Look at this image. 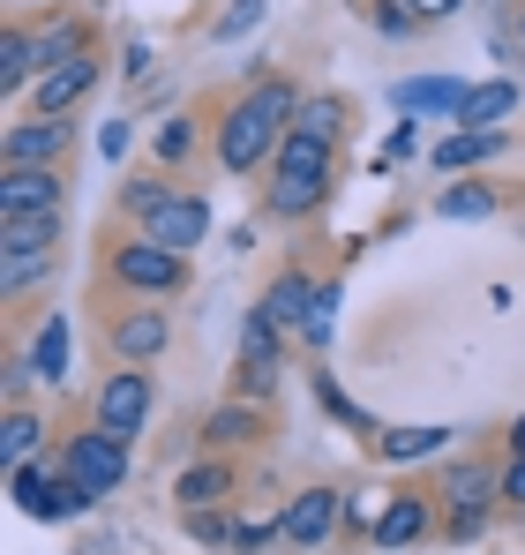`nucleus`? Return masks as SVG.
<instances>
[{
  "mask_svg": "<svg viewBox=\"0 0 525 555\" xmlns=\"http://www.w3.org/2000/svg\"><path fill=\"white\" fill-rule=\"evenodd\" d=\"M166 346H174V323H166L158 308H136V315L113 323V353H120V361H158Z\"/></svg>",
  "mask_w": 525,
  "mask_h": 555,
  "instance_id": "9",
  "label": "nucleus"
},
{
  "mask_svg": "<svg viewBox=\"0 0 525 555\" xmlns=\"http://www.w3.org/2000/svg\"><path fill=\"white\" fill-rule=\"evenodd\" d=\"M503 495V473H488V465H450L443 473V503L450 511H488Z\"/></svg>",
  "mask_w": 525,
  "mask_h": 555,
  "instance_id": "14",
  "label": "nucleus"
},
{
  "mask_svg": "<svg viewBox=\"0 0 525 555\" xmlns=\"http://www.w3.org/2000/svg\"><path fill=\"white\" fill-rule=\"evenodd\" d=\"M38 83V46H30V30H8L0 38V91H30Z\"/></svg>",
  "mask_w": 525,
  "mask_h": 555,
  "instance_id": "22",
  "label": "nucleus"
},
{
  "mask_svg": "<svg viewBox=\"0 0 525 555\" xmlns=\"http://www.w3.org/2000/svg\"><path fill=\"white\" fill-rule=\"evenodd\" d=\"M390 105L406 113V120H428V113H450L458 120V105H465V83H450V76H406Z\"/></svg>",
  "mask_w": 525,
  "mask_h": 555,
  "instance_id": "11",
  "label": "nucleus"
},
{
  "mask_svg": "<svg viewBox=\"0 0 525 555\" xmlns=\"http://www.w3.org/2000/svg\"><path fill=\"white\" fill-rule=\"evenodd\" d=\"M443 443H450V436H443V428H383V443H375V451H383V459H436Z\"/></svg>",
  "mask_w": 525,
  "mask_h": 555,
  "instance_id": "26",
  "label": "nucleus"
},
{
  "mask_svg": "<svg viewBox=\"0 0 525 555\" xmlns=\"http://www.w3.org/2000/svg\"><path fill=\"white\" fill-rule=\"evenodd\" d=\"M174 495L188 503V511H210L218 495H233V473H226V465H188V473L174 480Z\"/></svg>",
  "mask_w": 525,
  "mask_h": 555,
  "instance_id": "23",
  "label": "nucleus"
},
{
  "mask_svg": "<svg viewBox=\"0 0 525 555\" xmlns=\"http://www.w3.org/2000/svg\"><path fill=\"white\" fill-rule=\"evenodd\" d=\"M278 173H331V143L285 128V143H278Z\"/></svg>",
  "mask_w": 525,
  "mask_h": 555,
  "instance_id": "24",
  "label": "nucleus"
},
{
  "mask_svg": "<svg viewBox=\"0 0 525 555\" xmlns=\"http://www.w3.org/2000/svg\"><path fill=\"white\" fill-rule=\"evenodd\" d=\"M8 488H15V503L30 511V518H46V526H61V518H76L90 495L68 480V465H23V473H8Z\"/></svg>",
  "mask_w": 525,
  "mask_h": 555,
  "instance_id": "4",
  "label": "nucleus"
},
{
  "mask_svg": "<svg viewBox=\"0 0 525 555\" xmlns=\"http://www.w3.org/2000/svg\"><path fill=\"white\" fill-rule=\"evenodd\" d=\"M518 30H525V23H518Z\"/></svg>",
  "mask_w": 525,
  "mask_h": 555,
  "instance_id": "44",
  "label": "nucleus"
},
{
  "mask_svg": "<svg viewBox=\"0 0 525 555\" xmlns=\"http://www.w3.org/2000/svg\"><path fill=\"white\" fill-rule=\"evenodd\" d=\"M511 451H525V421H511Z\"/></svg>",
  "mask_w": 525,
  "mask_h": 555,
  "instance_id": "43",
  "label": "nucleus"
},
{
  "mask_svg": "<svg viewBox=\"0 0 525 555\" xmlns=\"http://www.w3.org/2000/svg\"><path fill=\"white\" fill-rule=\"evenodd\" d=\"M293 128H300V135H323V143H338V135H346V105H338V98H308V105L293 113Z\"/></svg>",
  "mask_w": 525,
  "mask_h": 555,
  "instance_id": "27",
  "label": "nucleus"
},
{
  "mask_svg": "<svg viewBox=\"0 0 525 555\" xmlns=\"http://www.w3.org/2000/svg\"><path fill=\"white\" fill-rule=\"evenodd\" d=\"M98 151L120 158V151H128V120H105V128H98Z\"/></svg>",
  "mask_w": 525,
  "mask_h": 555,
  "instance_id": "40",
  "label": "nucleus"
},
{
  "mask_svg": "<svg viewBox=\"0 0 525 555\" xmlns=\"http://www.w3.org/2000/svg\"><path fill=\"white\" fill-rule=\"evenodd\" d=\"M241 436H256V413H248V405H226V413L210 421V443H241Z\"/></svg>",
  "mask_w": 525,
  "mask_h": 555,
  "instance_id": "32",
  "label": "nucleus"
},
{
  "mask_svg": "<svg viewBox=\"0 0 525 555\" xmlns=\"http://www.w3.org/2000/svg\"><path fill=\"white\" fill-rule=\"evenodd\" d=\"M188 526H195V541H203V548H233V526H218L210 511H188Z\"/></svg>",
  "mask_w": 525,
  "mask_h": 555,
  "instance_id": "36",
  "label": "nucleus"
},
{
  "mask_svg": "<svg viewBox=\"0 0 525 555\" xmlns=\"http://www.w3.org/2000/svg\"><path fill=\"white\" fill-rule=\"evenodd\" d=\"M46 271H53V248H30V256H0V285H8V293L38 285Z\"/></svg>",
  "mask_w": 525,
  "mask_h": 555,
  "instance_id": "29",
  "label": "nucleus"
},
{
  "mask_svg": "<svg viewBox=\"0 0 525 555\" xmlns=\"http://www.w3.org/2000/svg\"><path fill=\"white\" fill-rule=\"evenodd\" d=\"M61 151H68V120H46V113L0 135V158H8V166H46V173H53Z\"/></svg>",
  "mask_w": 525,
  "mask_h": 555,
  "instance_id": "8",
  "label": "nucleus"
},
{
  "mask_svg": "<svg viewBox=\"0 0 525 555\" xmlns=\"http://www.w3.org/2000/svg\"><path fill=\"white\" fill-rule=\"evenodd\" d=\"M496 151H503L496 128H458L450 143H436V166L443 173H465V166H481V158H496Z\"/></svg>",
  "mask_w": 525,
  "mask_h": 555,
  "instance_id": "21",
  "label": "nucleus"
},
{
  "mask_svg": "<svg viewBox=\"0 0 525 555\" xmlns=\"http://www.w3.org/2000/svg\"><path fill=\"white\" fill-rule=\"evenodd\" d=\"M413 143H421V135H413V120H398V128H390V143H383V158H413Z\"/></svg>",
  "mask_w": 525,
  "mask_h": 555,
  "instance_id": "41",
  "label": "nucleus"
},
{
  "mask_svg": "<svg viewBox=\"0 0 525 555\" xmlns=\"http://www.w3.org/2000/svg\"><path fill=\"white\" fill-rule=\"evenodd\" d=\"M38 443H46L38 413H23V405H15V413L0 421V473H23V465L38 459Z\"/></svg>",
  "mask_w": 525,
  "mask_h": 555,
  "instance_id": "17",
  "label": "nucleus"
},
{
  "mask_svg": "<svg viewBox=\"0 0 525 555\" xmlns=\"http://www.w3.org/2000/svg\"><path fill=\"white\" fill-rule=\"evenodd\" d=\"M23 210H61V181L46 166H8L0 181V218H23Z\"/></svg>",
  "mask_w": 525,
  "mask_h": 555,
  "instance_id": "12",
  "label": "nucleus"
},
{
  "mask_svg": "<svg viewBox=\"0 0 525 555\" xmlns=\"http://www.w3.org/2000/svg\"><path fill=\"white\" fill-rule=\"evenodd\" d=\"M90 83H98V53H76V61H61V68H46L38 83H30V105L46 113V120H61L68 105H84Z\"/></svg>",
  "mask_w": 525,
  "mask_h": 555,
  "instance_id": "7",
  "label": "nucleus"
},
{
  "mask_svg": "<svg viewBox=\"0 0 525 555\" xmlns=\"http://www.w3.org/2000/svg\"><path fill=\"white\" fill-rule=\"evenodd\" d=\"M151 241H166V248H195V241H210V203L203 195H174L158 218H151Z\"/></svg>",
  "mask_w": 525,
  "mask_h": 555,
  "instance_id": "10",
  "label": "nucleus"
},
{
  "mask_svg": "<svg viewBox=\"0 0 525 555\" xmlns=\"http://www.w3.org/2000/svg\"><path fill=\"white\" fill-rule=\"evenodd\" d=\"M188 151H195V128H188V120H166V128H158V158H166V166H180Z\"/></svg>",
  "mask_w": 525,
  "mask_h": 555,
  "instance_id": "33",
  "label": "nucleus"
},
{
  "mask_svg": "<svg viewBox=\"0 0 525 555\" xmlns=\"http://www.w3.org/2000/svg\"><path fill=\"white\" fill-rule=\"evenodd\" d=\"M316 398H323V405H331V413H338V421H346V428H368V413H360V405H346V390H338V383H331V375H323V383H316Z\"/></svg>",
  "mask_w": 525,
  "mask_h": 555,
  "instance_id": "35",
  "label": "nucleus"
},
{
  "mask_svg": "<svg viewBox=\"0 0 525 555\" xmlns=\"http://www.w3.org/2000/svg\"><path fill=\"white\" fill-rule=\"evenodd\" d=\"M270 541H285V533H278V526H233V548H241V555L270 548Z\"/></svg>",
  "mask_w": 525,
  "mask_h": 555,
  "instance_id": "37",
  "label": "nucleus"
},
{
  "mask_svg": "<svg viewBox=\"0 0 525 555\" xmlns=\"http://www.w3.org/2000/svg\"><path fill=\"white\" fill-rule=\"evenodd\" d=\"M413 23H443V15H458V0H398Z\"/></svg>",
  "mask_w": 525,
  "mask_h": 555,
  "instance_id": "39",
  "label": "nucleus"
},
{
  "mask_svg": "<svg viewBox=\"0 0 525 555\" xmlns=\"http://www.w3.org/2000/svg\"><path fill=\"white\" fill-rule=\"evenodd\" d=\"M428 518H436V511H428L421 495H398V503L375 518V548H413V541H428Z\"/></svg>",
  "mask_w": 525,
  "mask_h": 555,
  "instance_id": "15",
  "label": "nucleus"
},
{
  "mask_svg": "<svg viewBox=\"0 0 525 555\" xmlns=\"http://www.w3.org/2000/svg\"><path fill=\"white\" fill-rule=\"evenodd\" d=\"M293 113H300L293 83L262 76L256 91H248L233 113H226V120H218V158H226V173H256L262 158H278V143H285Z\"/></svg>",
  "mask_w": 525,
  "mask_h": 555,
  "instance_id": "1",
  "label": "nucleus"
},
{
  "mask_svg": "<svg viewBox=\"0 0 525 555\" xmlns=\"http://www.w3.org/2000/svg\"><path fill=\"white\" fill-rule=\"evenodd\" d=\"M23 369L38 375V383H68V323L61 315H46V331L30 338V361Z\"/></svg>",
  "mask_w": 525,
  "mask_h": 555,
  "instance_id": "18",
  "label": "nucleus"
},
{
  "mask_svg": "<svg viewBox=\"0 0 525 555\" xmlns=\"http://www.w3.org/2000/svg\"><path fill=\"white\" fill-rule=\"evenodd\" d=\"M61 241V210H23V218H0V256H30V248H53Z\"/></svg>",
  "mask_w": 525,
  "mask_h": 555,
  "instance_id": "16",
  "label": "nucleus"
},
{
  "mask_svg": "<svg viewBox=\"0 0 525 555\" xmlns=\"http://www.w3.org/2000/svg\"><path fill=\"white\" fill-rule=\"evenodd\" d=\"M143 421H151V375L143 369L105 375V390H98V428L128 443V436H143Z\"/></svg>",
  "mask_w": 525,
  "mask_h": 555,
  "instance_id": "5",
  "label": "nucleus"
},
{
  "mask_svg": "<svg viewBox=\"0 0 525 555\" xmlns=\"http://www.w3.org/2000/svg\"><path fill=\"white\" fill-rule=\"evenodd\" d=\"M503 503L525 511V451H511V465H503Z\"/></svg>",
  "mask_w": 525,
  "mask_h": 555,
  "instance_id": "38",
  "label": "nucleus"
},
{
  "mask_svg": "<svg viewBox=\"0 0 525 555\" xmlns=\"http://www.w3.org/2000/svg\"><path fill=\"white\" fill-rule=\"evenodd\" d=\"M323 195H331V173H278V188H270V210H278V218H308Z\"/></svg>",
  "mask_w": 525,
  "mask_h": 555,
  "instance_id": "20",
  "label": "nucleus"
},
{
  "mask_svg": "<svg viewBox=\"0 0 525 555\" xmlns=\"http://www.w3.org/2000/svg\"><path fill=\"white\" fill-rule=\"evenodd\" d=\"M113 278H120L128 293H180V285H188V256L143 233V241L113 248Z\"/></svg>",
  "mask_w": 525,
  "mask_h": 555,
  "instance_id": "2",
  "label": "nucleus"
},
{
  "mask_svg": "<svg viewBox=\"0 0 525 555\" xmlns=\"http://www.w3.org/2000/svg\"><path fill=\"white\" fill-rule=\"evenodd\" d=\"M256 23H262V0H241V8H226V23H218V38L233 46V38H248Z\"/></svg>",
  "mask_w": 525,
  "mask_h": 555,
  "instance_id": "34",
  "label": "nucleus"
},
{
  "mask_svg": "<svg viewBox=\"0 0 525 555\" xmlns=\"http://www.w3.org/2000/svg\"><path fill=\"white\" fill-rule=\"evenodd\" d=\"M338 300H346V293L323 278V285H316V308H308V323H300V338H308V346H331V331H338Z\"/></svg>",
  "mask_w": 525,
  "mask_h": 555,
  "instance_id": "28",
  "label": "nucleus"
},
{
  "mask_svg": "<svg viewBox=\"0 0 525 555\" xmlns=\"http://www.w3.org/2000/svg\"><path fill=\"white\" fill-rule=\"evenodd\" d=\"M61 465H68V480L98 503V495H113V488L128 480V443L105 436V428H90V436H76V443L61 451Z\"/></svg>",
  "mask_w": 525,
  "mask_h": 555,
  "instance_id": "3",
  "label": "nucleus"
},
{
  "mask_svg": "<svg viewBox=\"0 0 525 555\" xmlns=\"http://www.w3.org/2000/svg\"><path fill=\"white\" fill-rule=\"evenodd\" d=\"M481 518L488 511H450V541H481Z\"/></svg>",
  "mask_w": 525,
  "mask_h": 555,
  "instance_id": "42",
  "label": "nucleus"
},
{
  "mask_svg": "<svg viewBox=\"0 0 525 555\" xmlns=\"http://www.w3.org/2000/svg\"><path fill=\"white\" fill-rule=\"evenodd\" d=\"M278 338H285V331H278L262 308L241 315V361H248V369H270V361H278Z\"/></svg>",
  "mask_w": 525,
  "mask_h": 555,
  "instance_id": "25",
  "label": "nucleus"
},
{
  "mask_svg": "<svg viewBox=\"0 0 525 555\" xmlns=\"http://www.w3.org/2000/svg\"><path fill=\"white\" fill-rule=\"evenodd\" d=\"M511 113H518V83H473L465 105H458L465 128H496V120H511Z\"/></svg>",
  "mask_w": 525,
  "mask_h": 555,
  "instance_id": "19",
  "label": "nucleus"
},
{
  "mask_svg": "<svg viewBox=\"0 0 525 555\" xmlns=\"http://www.w3.org/2000/svg\"><path fill=\"white\" fill-rule=\"evenodd\" d=\"M166 203H174V188H166V181H136V188H128V210H136L143 225H151V218H158Z\"/></svg>",
  "mask_w": 525,
  "mask_h": 555,
  "instance_id": "31",
  "label": "nucleus"
},
{
  "mask_svg": "<svg viewBox=\"0 0 525 555\" xmlns=\"http://www.w3.org/2000/svg\"><path fill=\"white\" fill-rule=\"evenodd\" d=\"M436 210H443V218H488V210H496V188H481V181H473V188H450Z\"/></svg>",
  "mask_w": 525,
  "mask_h": 555,
  "instance_id": "30",
  "label": "nucleus"
},
{
  "mask_svg": "<svg viewBox=\"0 0 525 555\" xmlns=\"http://www.w3.org/2000/svg\"><path fill=\"white\" fill-rule=\"evenodd\" d=\"M308 308H316V278H308V271L270 278V293H262V315H270L278 331H300V323H308Z\"/></svg>",
  "mask_w": 525,
  "mask_h": 555,
  "instance_id": "13",
  "label": "nucleus"
},
{
  "mask_svg": "<svg viewBox=\"0 0 525 555\" xmlns=\"http://www.w3.org/2000/svg\"><path fill=\"white\" fill-rule=\"evenodd\" d=\"M338 518H346V503H338V488H300V495H293V503L278 511V533H285L293 548H323Z\"/></svg>",
  "mask_w": 525,
  "mask_h": 555,
  "instance_id": "6",
  "label": "nucleus"
}]
</instances>
